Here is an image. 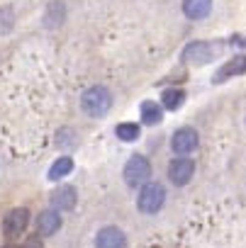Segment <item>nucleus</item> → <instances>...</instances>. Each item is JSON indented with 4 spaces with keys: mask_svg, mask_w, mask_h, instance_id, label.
<instances>
[{
    "mask_svg": "<svg viewBox=\"0 0 246 248\" xmlns=\"http://www.w3.org/2000/svg\"><path fill=\"white\" fill-rule=\"evenodd\" d=\"M110 105H112V95H110V90L107 88H102V85H93V88H88L85 93H83V97H81V107H83V112L88 114V117H105L107 112H110Z\"/></svg>",
    "mask_w": 246,
    "mask_h": 248,
    "instance_id": "nucleus-1",
    "label": "nucleus"
},
{
    "mask_svg": "<svg viewBox=\"0 0 246 248\" xmlns=\"http://www.w3.org/2000/svg\"><path fill=\"white\" fill-rule=\"evenodd\" d=\"M222 46L217 42H190L183 54H180V61L183 63H190V66H205L210 61H214L219 56Z\"/></svg>",
    "mask_w": 246,
    "mask_h": 248,
    "instance_id": "nucleus-2",
    "label": "nucleus"
},
{
    "mask_svg": "<svg viewBox=\"0 0 246 248\" xmlns=\"http://www.w3.org/2000/svg\"><path fill=\"white\" fill-rule=\"evenodd\" d=\"M166 202V187L161 183H144L139 187V197H137V207L144 214H156Z\"/></svg>",
    "mask_w": 246,
    "mask_h": 248,
    "instance_id": "nucleus-3",
    "label": "nucleus"
},
{
    "mask_svg": "<svg viewBox=\"0 0 246 248\" xmlns=\"http://www.w3.org/2000/svg\"><path fill=\"white\" fill-rule=\"evenodd\" d=\"M151 178V163L144 156H132L125 166V183L130 187H142Z\"/></svg>",
    "mask_w": 246,
    "mask_h": 248,
    "instance_id": "nucleus-4",
    "label": "nucleus"
},
{
    "mask_svg": "<svg viewBox=\"0 0 246 248\" xmlns=\"http://www.w3.org/2000/svg\"><path fill=\"white\" fill-rule=\"evenodd\" d=\"M27 224H30V209H27V207L10 209V212L5 214V219H3V233H5L8 238H17V236L25 233Z\"/></svg>",
    "mask_w": 246,
    "mask_h": 248,
    "instance_id": "nucleus-5",
    "label": "nucleus"
},
{
    "mask_svg": "<svg viewBox=\"0 0 246 248\" xmlns=\"http://www.w3.org/2000/svg\"><path fill=\"white\" fill-rule=\"evenodd\" d=\"M193 175H195V161H193V158L178 156V158L171 161V166H168V180H171L173 185L183 187V185L190 183Z\"/></svg>",
    "mask_w": 246,
    "mask_h": 248,
    "instance_id": "nucleus-6",
    "label": "nucleus"
},
{
    "mask_svg": "<svg viewBox=\"0 0 246 248\" xmlns=\"http://www.w3.org/2000/svg\"><path fill=\"white\" fill-rule=\"evenodd\" d=\"M197 144H200V137H197V132H195L193 127H183V129H178V132L173 134V139H171V149H173L178 156H188V154H193V151L197 149Z\"/></svg>",
    "mask_w": 246,
    "mask_h": 248,
    "instance_id": "nucleus-7",
    "label": "nucleus"
},
{
    "mask_svg": "<svg viewBox=\"0 0 246 248\" xmlns=\"http://www.w3.org/2000/svg\"><path fill=\"white\" fill-rule=\"evenodd\" d=\"M125 233L117 226H105L95 236V248H125Z\"/></svg>",
    "mask_w": 246,
    "mask_h": 248,
    "instance_id": "nucleus-8",
    "label": "nucleus"
},
{
    "mask_svg": "<svg viewBox=\"0 0 246 248\" xmlns=\"http://www.w3.org/2000/svg\"><path fill=\"white\" fill-rule=\"evenodd\" d=\"M76 202H78V192H76V187H71V185H61V187H56V190L51 192V204H54L56 212H59V209L68 212V209L76 207Z\"/></svg>",
    "mask_w": 246,
    "mask_h": 248,
    "instance_id": "nucleus-9",
    "label": "nucleus"
},
{
    "mask_svg": "<svg viewBox=\"0 0 246 248\" xmlns=\"http://www.w3.org/2000/svg\"><path fill=\"white\" fill-rule=\"evenodd\" d=\"M61 229V217L56 209H44L39 217H37V231L39 236H51Z\"/></svg>",
    "mask_w": 246,
    "mask_h": 248,
    "instance_id": "nucleus-10",
    "label": "nucleus"
},
{
    "mask_svg": "<svg viewBox=\"0 0 246 248\" xmlns=\"http://www.w3.org/2000/svg\"><path fill=\"white\" fill-rule=\"evenodd\" d=\"M212 10V0H183V15L188 20H205Z\"/></svg>",
    "mask_w": 246,
    "mask_h": 248,
    "instance_id": "nucleus-11",
    "label": "nucleus"
},
{
    "mask_svg": "<svg viewBox=\"0 0 246 248\" xmlns=\"http://www.w3.org/2000/svg\"><path fill=\"white\" fill-rule=\"evenodd\" d=\"M241 73H246V56H236V59H231L229 63H224L217 73H214V83H222V80H227V78H234V76H241Z\"/></svg>",
    "mask_w": 246,
    "mask_h": 248,
    "instance_id": "nucleus-12",
    "label": "nucleus"
},
{
    "mask_svg": "<svg viewBox=\"0 0 246 248\" xmlns=\"http://www.w3.org/2000/svg\"><path fill=\"white\" fill-rule=\"evenodd\" d=\"M64 17H66V5L61 3V0H54V3H49V8L44 13V25L49 30H56L64 22Z\"/></svg>",
    "mask_w": 246,
    "mask_h": 248,
    "instance_id": "nucleus-13",
    "label": "nucleus"
},
{
    "mask_svg": "<svg viewBox=\"0 0 246 248\" xmlns=\"http://www.w3.org/2000/svg\"><path fill=\"white\" fill-rule=\"evenodd\" d=\"M139 112H142V124H149V127L159 124V122H161V117H164V112H161V105H156V102H151V100L142 102Z\"/></svg>",
    "mask_w": 246,
    "mask_h": 248,
    "instance_id": "nucleus-14",
    "label": "nucleus"
},
{
    "mask_svg": "<svg viewBox=\"0 0 246 248\" xmlns=\"http://www.w3.org/2000/svg\"><path fill=\"white\" fill-rule=\"evenodd\" d=\"M71 170H73V161H71L68 156H64V158L54 161V166L49 168V180H61V178H66Z\"/></svg>",
    "mask_w": 246,
    "mask_h": 248,
    "instance_id": "nucleus-15",
    "label": "nucleus"
},
{
    "mask_svg": "<svg viewBox=\"0 0 246 248\" xmlns=\"http://www.w3.org/2000/svg\"><path fill=\"white\" fill-rule=\"evenodd\" d=\"M183 100H185V93L180 88H168V90H164V97H161L166 109H178L183 105Z\"/></svg>",
    "mask_w": 246,
    "mask_h": 248,
    "instance_id": "nucleus-16",
    "label": "nucleus"
},
{
    "mask_svg": "<svg viewBox=\"0 0 246 248\" xmlns=\"http://www.w3.org/2000/svg\"><path fill=\"white\" fill-rule=\"evenodd\" d=\"M139 124H132V122H125V124H117V129H115V134H117V139H122V141H137L139 139Z\"/></svg>",
    "mask_w": 246,
    "mask_h": 248,
    "instance_id": "nucleus-17",
    "label": "nucleus"
},
{
    "mask_svg": "<svg viewBox=\"0 0 246 248\" xmlns=\"http://www.w3.org/2000/svg\"><path fill=\"white\" fill-rule=\"evenodd\" d=\"M15 27V13L5 5H0V34H10Z\"/></svg>",
    "mask_w": 246,
    "mask_h": 248,
    "instance_id": "nucleus-18",
    "label": "nucleus"
},
{
    "mask_svg": "<svg viewBox=\"0 0 246 248\" xmlns=\"http://www.w3.org/2000/svg\"><path fill=\"white\" fill-rule=\"evenodd\" d=\"M25 248H44V246H42V238L39 236H30L25 241Z\"/></svg>",
    "mask_w": 246,
    "mask_h": 248,
    "instance_id": "nucleus-19",
    "label": "nucleus"
},
{
    "mask_svg": "<svg viewBox=\"0 0 246 248\" xmlns=\"http://www.w3.org/2000/svg\"><path fill=\"white\" fill-rule=\"evenodd\" d=\"M5 248H17V246H5Z\"/></svg>",
    "mask_w": 246,
    "mask_h": 248,
    "instance_id": "nucleus-20",
    "label": "nucleus"
}]
</instances>
